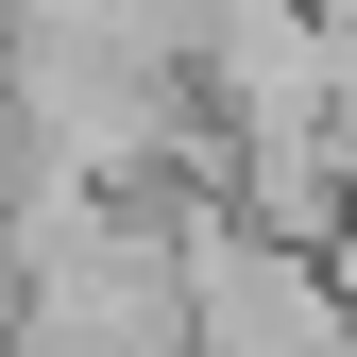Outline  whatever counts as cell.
<instances>
[{
	"mask_svg": "<svg viewBox=\"0 0 357 357\" xmlns=\"http://www.w3.org/2000/svg\"><path fill=\"white\" fill-rule=\"evenodd\" d=\"M170 255H188V340L204 357H357V289L324 238H273L221 188H170Z\"/></svg>",
	"mask_w": 357,
	"mask_h": 357,
	"instance_id": "6da1fadb",
	"label": "cell"
}]
</instances>
